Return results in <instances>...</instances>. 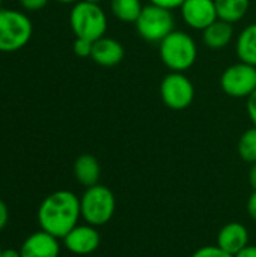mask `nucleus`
I'll return each instance as SVG.
<instances>
[{
    "mask_svg": "<svg viewBox=\"0 0 256 257\" xmlns=\"http://www.w3.org/2000/svg\"><path fill=\"white\" fill-rule=\"evenodd\" d=\"M36 218L41 230L63 239L81 218L80 197L68 190L54 191L41 202Z\"/></svg>",
    "mask_w": 256,
    "mask_h": 257,
    "instance_id": "1",
    "label": "nucleus"
},
{
    "mask_svg": "<svg viewBox=\"0 0 256 257\" xmlns=\"http://www.w3.org/2000/svg\"><path fill=\"white\" fill-rule=\"evenodd\" d=\"M158 54L166 68L174 72H184L195 65L198 45L187 32L174 30L158 44Z\"/></svg>",
    "mask_w": 256,
    "mask_h": 257,
    "instance_id": "2",
    "label": "nucleus"
},
{
    "mask_svg": "<svg viewBox=\"0 0 256 257\" xmlns=\"http://www.w3.org/2000/svg\"><path fill=\"white\" fill-rule=\"evenodd\" d=\"M69 24L75 38H84L94 42L106 36L107 15L98 3L80 0L71 9Z\"/></svg>",
    "mask_w": 256,
    "mask_h": 257,
    "instance_id": "3",
    "label": "nucleus"
},
{
    "mask_svg": "<svg viewBox=\"0 0 256 257\" xmlns=\"http://www.w3.org/2000/svg\"><path fill=\"white\" fill-rule=\"evenodd\" d=\"M80 211L84 223L100 227L107 224L116 211V199L110 188L97 184L86 188L80 197Z\"/></svg>",
    "mask_w": 256,
    "mask_h": 257,
    "instance_id": "4",
    "label": "nucleus"
},
{
    "mask_svg": "<svg viewBox=\"0 0 256 257\" xmlns=\"http://www.w3.org/2000/svg\"><path fill=\"white\" fill-rule=\"evenodd\" d=\"M134 26L143 41L149 44H160L170 32L175 30V17L170 9L148 3L143 6Z\"/></svg>",
    "mask_w": 256,
    "mask_h": 257,
    "instance_id": "5",
    "label": "nucleus"
},
{
    "mask_svg": "<svg viewBox=\"0 0 256 257\" xmlns=\"http://www.w3.org/2000/svg\"><path fill=\"white\" fill-rule=\"evenodd\" d=\"M33 26L27 15L14 9H0V51L14 53L32 38Z\"/></svg>",
    "mask_w": 256,
    "mask_h": 257,
    "instance_id": "6",
    "label": "nucleus"
},
{
    "mask_svg": "<svg viewBox=\"0 0 256 257\" xmlns=\"http://www.w3.org/2000/svg\"><path fill=\"white\" fill-rule=\"evenodd\" d=\"M160 98L170 110H186L195 99V86L184 72L170 71L160 83Z\"/></svg>",
    "mask_w": 256,
    "mask_h": 257,
    "instance_id": "7",
    "label": "nucleus"
},
{
    "mask_svg": "<svg viewBox=\"0 0 256 257\" xmlns=\"http://www.w3.org/2000/svg\"><path fill=\"white\" fill-rule=\"evenodd\" d=\"M220 87L231 98H249L256 90V66L238 62L220 75Z\"/></svg>",
    "mask_w": 256,
    "mask_h": 257,
    "instance_id": "8",
    "label": "nucleus"
},
{
    "mask_svg": "<svg viewBox=\"0 0 256 257\" xmlns=\"http://www.w3.org/2000/svg\"><path fill=\"white\" fill-rule=\"evenodd\" d=\"M101 238L95 226L91 224H77L65 238V248L74 256H89L95 253L100 247Z\"/></svg>",
    "mask_w": 256,
    "mask_h": 257,
    "instance_id": "9",
    "label": "nucleus"
},
{
    "mask_svg": "<svg viewBox=\"0 0 256 257\" xmlns=\"http://www.w3.org/2000/svg\"><path fill=\"white\" fill-rule=\"evenodd\" d=\"M180 9L184 23L201 32L219 18L214 0H186Z\"/></svg>",
    "mask_w": 256,
    "mask_h": 257,
    "instance_id": "10",
    "label": "nucleus"
},
{
    "mask_svg": "<svg viewBox=\"0 0 256 257\" xmlns=\"http://www.w3.org/2000/svg\"><path fill=\"white\" fill-rule=\"evenodd\" d=\"M20 253L21 257H59V238L44 230H38L24 239L23 245L20 247Z\"/></svg>",
    "mask_w": 256,
    "mask_h": 257,
    "instance_id": "11",
    "label": "nucleus"
},
{
    "mask_svg": "<svg viewBox=\"0 0 256 257\" xmlns=\"http://www.w3.org/2000/svg\"><path fill=\"white\" fill-rule=\"evenodd\" d=\"M125 57V48L124 45L110 36H103L97 41H94L92 54L91 59L104 68H112L119 65Z\"/></svg>",
    "mask_w": 256,
    "mask_h": 257,
    "instance_id": "12",
    "label": "nucleus"
},
{
    "mask_svg": "<svg viewBox=\"0 0 256 257\" xmlns=\"http://www.w3.org/2000/svg\"><path fill=\"white\" fill-rule=\"evenodd\" d=\"M217 245L231 256H235L249 245V232L241 223L232 221L225 224L217 235Z\"/></svg>",
    "mask_w": 256,
    "mask_h": 257,
    "instance_id": "13",
    "label": "nucleus"
},
{
    "mask_svg": "<svg viewBox=\"0 0 256 257\" xmlns=\"http://www.w3.org/2000/svg\"><path fill=\"white\" fill-rule=\"evenodd\" d=\"M234 38V27L231 23L217 18L205 30H202V41L210 50H223Z\"/></svg>",
    "mask_w": 256,
    "mask_h": 257,
    "instance_id": "14",
    "label": "nucleus"
},
{
    "mask_svg": "<svg viewBox=\"0 0 256 257\" xmlns=\"http://www.w3.org/2000/svg\"><path fill=\"white\" fill-rule=\"evenodd\" d=\"M101 175V167L98 160L91 154L80 155L74 163V176L83 187L89 188L98 184Z\"/></svg>",
    "mask_w": 256,
    "mask_h": 257,
    "instance_id": "15",
    "label": "nucleus"
},
{
    "mask_svg": "<svg viewBox=\"0 0 256 257\" xmlns=\"http://www.w3.org/2000/svg\"><path fill=\"white\" fill-rule=\"evenodd\" d=\"M235 51L240 62L256 66V23L246 26L235 41Z\"/></svg>",
    "mask_w": 256,
    "mask_h": 257,
    "instance_id": "16",
    "label": "nucleus"
},
{
    "mask_svg": "<svg viewBox=\"0 0 256 257\" xmlns=\"http://www.w3.org/2000/svg\"><path fill=\"white\" fill-rule=\"evenodd\" d=\"M217 17L231 24L243 20L250 8V0H214Z\"/></svg>",
    "mask_w": 256,
    "mask_h": 257,
    "instance_id": "17",
    "label": "nucleus"
},
{
    "mask_svg": "<svg viewBox=\"0 0 256 257\" xmlns=\"http://www.w3.org/2000/svg\"><path fill=\"white\" fill-rule=\"evenodd\" d=\"M110 9L115 18L122 23H136L143 5L140 0H110Z\"/></svg>",
    "mask_w": 256,
    "mask_h": 257,
    "instance_id": "18",
    "label": "nucleus"
},
{
    "mask_svg": "<svg viewBox=\"0 0 256 257\" xmlns=\"http://www.w3.org/2000/svg\"><path fill=\"white\" fill-rule=\"evenodd\" d=\"M238 155L243 161L253 164L256 163V126L253 125L247 131L243 133V136L238 140Z\"/></svg>",
    "mask_w": 256,
    "mask_h": 257,
    "instance_id": "19",
    "label": "nucleus"
},
{
    "mask_svg": "<svg viewBox=\"0 0 256 257\" xmlns=\"http://www.w3.org/2000/svg\"><path fill=\"white\" fill-rule=\"evenodd\" d=\"M92 47H94V42L92 41L84 39V38H75L74 45H72V50H74V53L78 57H91Z\"/></svg>",
    "mask_w": 256,
    "mask_h": 257,
    "instance_id": "20",
    "label": "nucleus"
},
{
    "mask_svg": "<svg viewBox=\"0 0 256 257\" xmlns=\"http://www.w3.org/2000/svg\"><path fill=\"white\" fill-rule=\"evenodd\" d=\"M190 257H234L223 251L219 245H207L196 250Z\"/></svg>",
    "mask_w": 256,
    "mask_h": 257,
    "instance_id": "21",
    "label": "nucleus"
},
{
    "mask_svg": "<svg viewBox=\"0 0 256 257\" xmlns=\"http://www.w3.org/2000/svg\"><path fill=\"white\" fill-rule=\"evenodd\" d=\"M20 3L27 11H39L48 3V0H20Z\"/></svg>",
    "mask_w": 256,
    "mask_h": 257,
    "instance_id": "22",
    "label": "nucleus"
},
{
    "mask_svg": "<svg viewBox=\"0 0 256 257\" xmlns=\"http://www.w3.org/2000/svg\"><path fill=\"white\" fill-rule=\"evenodd\" d=\"M184 2L186 0H149V3L161 6V8H166V9H170V11L177 9V8H181Z\"/></svg>",
    "mask_w": 256,
    "mask_h": 257,
    "instance_id": "23",
    "label": "nucleus"
},
{
    "mask_svg": "<svg viewBox=\"0 0 256 257\" xmlns=\"http://www.w3.org/2000/svg\"><path fill=\"white\" fill-rule=\"evenodd\" d=\"M246 107H247V114H249V117H250V120H252V123L256 126V90L247 98V104H246Z\"/></svg>",
    "mask_w": 256,
    "mask_h": 257,
    "instance_id": "24",
    "label": "nucleus"
},
{
    "mask_svg": "<svg viewBox=\"0 0 256 257\" xmlns=\"http://www.w3.org/2000/svg\"><path fill=\"white\" fill-rule=\"evenodd\" d=\"M8 221H9V209H8V205L0 199V230L6 227Z\"/></svg>",
    "mask_w": 256,
    "mask_h": 257,
    "instance_id": "25",
    "label": "nucleus"
},
{
    "mask_svg": "<svg viewBox=\"0 0 256 257\" xmlns=\"http://www.w3.org/2000/svg\"><path fill=\"white\" fill-rule=\"evenodd\" d=\"M247 212L252 217V220L256 221V190L250 194V197L247 200Z\"/></svg>",
    "mask_w": 256,
    "mask_h": 257,
    "instance_id": "26",
    "label": "nucleus"
},
{
    "mask_svg": "<svg viewBox=\"0 0 256 257\" xmlns=\"http://www.w3.org/2000/svg\"><path fill=\"white\" fill-rule=\"evenodd\" d=\"M234 257H256V245H247Z\"/></svg>",
    "mask_w": 256,
    "mask_h": 257,
    "instance_id": "27",
    "label": "nucleus"
},
{
    "mask_svg": "<svg viewBox=\"0 0 256 257\" xmlns=\"http://www.w3.org/2000/svg\"><path fill=\"white\" fill-rule=\"evenodd\" d=\"M249 184L252 187V190H256V163H253L250 166V170H249Z\"/></svg>",
    "mask_w": 256,
    "mask_h": 257,
    "instance_id": "28",
    "label": "nucleus"
},
{
    "mask_svg": "<svg viewBox=\"0 0 256 257\" xmlns=\"http://www.w3.org/2000/svg\"><path fill=\"white\" fill-rule=\"evenodd\" d=\"M2 257H21L20 250H15V248H6V250H2Z\"/></svg>",
    "mask_w": 256,
    "mask_h": 257,
    "instance_id": "29",
    "label": "nucleus"
},
{
    "mask_svg": "<svg viewBox=\"0 0 256 257\" xmlns=\"http://www.w3.org/2000/svg\"><path fill=\"white\" fill-rule=\"evenodd\" d=\"M56 2H59V3H77L80 0H56Z\"/></svg>",
    "mask_w": 256,
    "mask_h": 257,
    "instance_id": "30",
    "label": "nucleus"
},
{
    "mask_svg": "<svg viewBox=\"0 0 256 257\" xmlns=\"http://www.w3.org/2000/svg\"><path fill=\"white\" fill-rule=\"evenodd\" d=\"M86 2H92V3H98V5H100L103 0H86Z\"/></svg>",
    "mask_w": 256,
    "mask_h": 257,
    "instance_id": "31",
    "label": "nucleus"
},
{
    "mask_svg": "<svg viewBox=\"0 0 256 257\" xmlns=\"http://www.w3.org/2000/svg\"><path fill=\"white\" fill-rule=\"evenodd\" d=\"M2 2H3V0H0V9H2Z\"/></svg>",
    "mask_w": 256,
    "mask_h": 257,
    "instance_id": "32",
    "label": "nucleus"
},
{
    "mask_svg": "<svg viewBox=\"0 0 256 257\" xmlns=\"http://www.w3.org/2000/svg\"><path fill=\"white\" fill-rule=\"evenodd\" d=\"M0 257H2V248H0Z\"/></svg>",
    "mask_w": 256,
    "mask_h": 257,
    "instance_id": "33",
    "label": "nucleus"
}]
</instances>
